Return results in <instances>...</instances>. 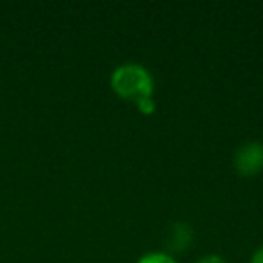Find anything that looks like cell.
<instances>
[{
  "label": "cell",
  "instance_id": "3957f363",
  "mask_svg": "<svg viewBox=\"0 0 263 263\" xmlns=\"http://www.w3.org/2000/svg\"><path fill=\"white\" fill-rule=\"evenodd\" d=\"M193 233H191V227L184 222H175L168 229V238H166V243L172 251H184V249L190 245Z\"/></svg>",
  "mask_w": 263,
  "mask_h": 263
},
{
  "label": "cell",
  "instance_id": "6da1fadb",
  "mask_svg": "<svg viewBox=\"0 0 263 263\" xmlns=\"http://www.w3.org/2000/svg\"><path fill=\"white\" fill-rule=\"evenodd\" d=\"M114 92L128 101L141 103L154 98V78L139 63H124L117 67L110 78Z\"/></svg>",
  "mask_w": 263,
  "mask_h": 263
},
{
  "label": "cell",
  "instance_id": "52a82bcc",
  "mask_svg": "<svg viewBox=\"0 0 263 263\" xmlns=\"http://www.w3.org/2000/svg\"><path fill=\"white\" fill-rule=\"evenodd\" d=\"M251 263H263V245L254 252V256L251 258Z\"/></svg>",
  "mask_w": 263,
  "mask_h": 263
},
{
  "label": "cell",
  "instance_id": "7a4b0ae2",
  "mask_svg": "<svg viewBox=\"0 0 263 263\" xmlns=\"http://www.w3.org/2000/svg\"><path fill=\"white\" fill-rule=\"evenodd\" d=\"M234 168L241 175H256L263 170V143L251 141L245 143L234 152Z\"/></svg>",
  "mask_w": 263,
  "mask_h": 263
},
{
  "label": "cell",
  "instance_id": "277c9868",
  "mask_svg": "<svg viewBox=\"0 0 263 263\" xmlns=\"http://www.w3.org/2000/svg\"><path fill=\"white\" fill-rule=\"evenodd\" d=\"M137 263H179L173 256L166 254V252H148V254L141 256Z\"/></svg>",
  "mask_w": 263,
  "mask_h": 263
},
{
  "label": "cell",
  "instance_id": "5b68a950",
  "mask_svg": "<svg viewBox=\"0 0 263 263\" xmlns=\"http://www.w3.org/2000/svg\"><path fill=\"white\" fill-rule=\"evenodd\" d=\"M137 106H139V110H141L143 114H152V112L155 110V101H154V98L144 99V101L137 103Z\"/></svg>",
  "mask_w": 263,
  "mask_h": 263
},
{
  "label": "cell",
  "instance_id": "8992f818",
  "mask_svg": "<svg viewBox=\"0 0 263 263\" xmlns=\"http://www.w3.org/2000/svg\"><path fill=\"white\" fill-rule=\"evenodd\" d=\"M197 263H227V261L218 254H208V256H202Z\"/></svg>",
  "mask_w": 263,
  "mask_h": 263
}]
</instances>
